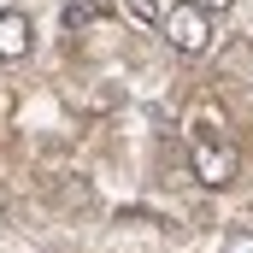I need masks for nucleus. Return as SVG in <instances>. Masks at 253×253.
Segmentation results:
<instances>
[{
	"instance_id": "5",
	"label": "nucleus",
	"mask_w": 253,
	"mask_h": 253,
	"mask_svg": "<svg viewBox=\"0 0 253 253\" xmlns=\"http://www.w3.org/2000/svg\"><path fill=\"white\" fill-rule=\"evenodd\" d=\"M124 12L135 24H165V12H159V0H124Z\"/></svg>"
},
{
	"instance_id": "2",
	"label": "nucleus",
	"mask_w": 253,
	"mask_h": 253,
	"mask_svg": "<svg viewBox=\"0 0 253 253\" xmlns=\"http://www.w3.org/2000/svg\"><path fill=\"white\" fill-rule=\"evenodd\" d=\"M189 171H194L200 189H230V183H236V147H224V141H194Z\"/></svg>"
},
{
	"instance_id": "3",
	"label": "nucleus",
	"mask_w": 253,
	"mask_h": 253,
	"mask_svg": "<svg viewBox=\"0 0 253 253\" xmlns=\"http://www.w3.org/2000/svg\"><path fill=\"white\" fill-rule=\"evenodd\" d=\"M30 42H36V24H30V12H18V6H6L0 12V59L18 65L30 53Z\"/></svg>"
},
{
	"instance_id": "7",
	"label": "nucleus",
	"mask_w": 253,
	"mask_h": 253,
	"mask_svg": "<svg viewBox=\"0 0 253 253\" xmlns=\"http://www.w3.org/2000/svg\"><path fill=\"white\" fill-rule=\"evenodd\" d=\"M200 6H206V12H230L236 0H200Z\"/></svg>"
},
{
	"instance_id": "4",
	"label": "nucleus",
	"mask_w": 253,
	"mask_h": 253,
	"mask_svg": "<svg viewBox=\"0 0 253 253\" xmlns=\"http://www.w3.org/2000/svg\"><path fill=\"white\" fill-rule=\"evenodd\" d=\"M100 18H106V0H65V30L100 24Z\"/></svg>"
},
{
	"instance_id": "1",
	"label": "nucleus",
	"mask_w": 253,
	"mask_h": 253,
	"mask_svg": "<svg viewBox=\"0 0 253 253\" xmlns=\"http://www.w3.org/2000/svg\"><path fill=\"white\" fill-rule=\"evenodd\" d=\"M159 30H165V42H171L183 59H200V53L212 47V12H206L200 0H177Z\"/></svg>"
},
{
	"instance_id": "6",
	"label": "nucleus",
	"mask_w": 253,
	"mask_h": 253,
	"mask_svg": "<svg viewBox=\"0 0 253 253\" xmlns=\"http://www.w3.org/2000/svg\"><path fill=\"white\" fill-rule=\"evenodd\" d=\"M218 253H253V230H230V236H224V248Z\"/></svg>"
}]
</instances>
